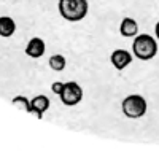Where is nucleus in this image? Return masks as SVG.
I'll list each match as a JSON object with an SVG mask.
<instances>
[{
    "mask_svg": "<svg viewBox=\"0 0 159 151\" xmlns=\"http://www.w3.org/2000/svg\"><path fill=\"white\" fill-rule=\"evenodd\" d=\"M61 102L67 107H75L81 102L83 99V88L80 86L76 81H69L64 83V89L61 92Z\"/></svg>",
    "mask_w": 159,
    "mask_h": 151,
    "instance_id": "nucleus-4",
    "label": "nucleus"
},
{
    "mask_svg": "<svg viewBox=\"0 0 159 151\" xmlns=\"http://www.w3.org/2000/svg\"><path fill=\"white\" fill-rule=\"evenodd\" d=\"M11 102H13V105H15V107H19L21 110H24V112L30 113V100L25 97V95H16V97L13 99Z\"/></svg>",
    "mask_w": 159,
    "mask_h": 151,
    "instance_id": "nucleus-11",
    "label": "nucleus"
},
{
    "mask_svg": "<svg viewBox=\"0 0 159 151\" xmlns=\"http://www.w3.org/2000/svg\"><path fill=\"white\" fill-rule=\"evenodd\" d=\"M48 65L54 72H62L65 68V65H67V59H65V56H62V54H52L48 61Z\"/></svg>",
    "mask_w": 159,
    "mask_h": 151,
    "instance_id": "nucleus-10",
    "label": "nucleus"
},
{
    "mask_svg": "<svg viewBox=\"0 0 159 151\" xmlns=\"http://www.w3.org/2000/svg\"><path fill=\"white\" fill-rule=\"evenodd\" d=\"M121 110H123L124 116H127L130 119L142 118L147 113V100H145L143 95H139V94L127 95L121 103Z\"/></svg>",
    "mask_w": 159,
    "mask_h": 151,
    "instance_id": "nucleus-3",
    "label": "nucleus"
},
{
    "mask_svg": "<svg viewBox=\"0 0 159 151\" xmlns=\"http://www.w3.org/2000/svg\"><path fill=\"white\" fill-rule=\"evenodd\" d=\"M16 32V22L10 16H0V37L10 38Z\"/></svg>",
    "mask_w": 159,
    "mask_h": 151,
    "instance_id": "nucleus-9",
    "label": "nucleus"
},
{
    "mask_svg": "<svg viewBox=\"0 0 159 151\" xmlns=\"http://www.w3.org/2000/svg\"><path fill=\"white\" fill-rule=\"evenodd\" d=\"M154 29H156V37H157V40H159V21L156 22V27H154Z\"/></svg>",
    "mask_w": 159,
    "mask_h": 151,
    "instance_id": "nucleus-13",
    "label": "nucleus"
},
{
    "mask_svg": "<svg viewBox=\"0 0 159 151\" xmlns=\"http://www.w3.org/2000/svg\"><path fill=\"white\" fill-rule=\"evenodd\" d=\"M59 15L69 22H78L86 18L89 11L88 0H59L57 2Z\"/></svg>",
    "mask_w": 159,
    "mask_h": 151,
    "instance_id": "nucleus-1",
    "label": "nucleus"
},
{
    "mask_svg": "<svg viewBox=\"0 0 159 151\" xmlns=\"http://www.w3.org/2000/svg\"><path fill=\"white\" fill-rule=\"evenodd\" d=\"M62 89H64V83H61V81H54V83L51 85V91L54 92L56 95H61Z\"/></svg>",
    "mask_w": 159,
    "mask_h": 151,
    "instance_id": "nucleus-12",
    "label": "nucleus"
},
{
    "mask_svg": "<svg viewBox=\"0 0 159 151\" xmlns=\"http://www.w3.org/2000/svg\"><path fill=\"white\" fill-rule=\"evenodd\" d=\"M110 62L116 70H124V68L132 62V54L126 49H115L110 56Z\"/></svg>",
    "mask_w": 159,
    "mask_h": 151,
    "instance_id": "nucleus-5",
    "label": "nucleus"
},
{
    "mask_svg": "<svg viewBox=\"0 0 159 151\" xmlns=\"http://www.w3.org/2000/svg\"><path fill=\"white\" fill-rule=\"evenodd\" d=\"M45 51H46V45H45V42L40 37L30 38L27 46H25V54H27L29 57H32V59L42 57L43 54H45Z\"/></svg>",
    "mask_w": 159,
    "mask_h": 151,
    "instance_id": "nucleus-7",
    "label": "nucleus"
},
{
    "mask_svg": "<svg viewBox=\"0 0 159 151\" xmlns=\"http://www.w3.org/2000/svg\"><path fill=\"white\" fill-rule=\"evenodd\" d=\"M132 53L140 61H151L157 54V42L147 34L137 35L132 43Z\"/></svg>",
    "mask_w": 159,
    "mask_h": 151,
    "instance_id": "nucleus-2",
    "label": "nucleus"
},
{
    "mask_svg": "<svg viewBox=\"0 0 159 151\" xmlns=\"http://www.w3.org/2000/svg\"><path fill=\"white\" fill-rule=\"evenodd\" d=\"M51 102H49V97L46 95L40 94V95H35V97L30 100V113H35L38 119H42L45 112H48Z\"/></svg>",
    "mask_w": 159,
    "mask_h": 151,
    "instance_id": "nucleus-6",
    "label": "nucleus"
},
{
    "mask_svg": "<svg viewBox=\"0 0 159 151\" xmlns=\"http://www.w3.org/2000/svg\"><path fill=\"white\" fill-rule=\"evenodd\" d=\"M119 32H121L123 37H137L139 34V24L135 19L132 18H124L121 21V25H119Z\"/></svg>",
    "mask_w": 159,
    "mask_h": 151,
    "instance_id": "nucleus-8",
    "label": "nucleus"
}]
</instances>
